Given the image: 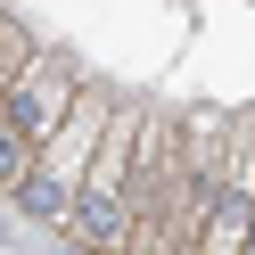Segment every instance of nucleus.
<instances>
[{"label": "nucleus", "instance_id": "f257e3e1", "mask_svg": "<svg viewBox=\"0 0 255 255\" xmlns=\"http://www.w3.org/2000/svg\"><path fill=\"white\" fill-rule=\"evenodd\" d=\"M140 116H148V107H124V99H116V116H107V132H99V156H91L83 189H74V206H66V231L83 239V247H99V255H124V247H132V156H140Z\"/></svg>", "mask_w": 255, "mask_h": 255}, {"label": "nucleus", "instance_id": "f03ea898", "mask_svg": "<svg viewBox=\"0 0 255 255\" xmlns=\"http://www.w3.org/2000/svg\"><path fill=\"white\" fill-rule=\"evenodd\" d=\"M107 116H116V91H99V83H83V91H74V107H66V124H58L50 140H41V156H33V173H25V189H17V198L33 206V214H50V222H66V206H74V189H83V173H91V156H99V132H107Z\"/></svg>", "mask_w": 255, "mask_h": 255}, {"label": "nucleus", "instance_id": "7ed1b4c3", "mask_svg": "<svg viewBox=\"0 0 255 255\" xmlns=\"http://www.w3.org/2000/svg\"><path fill=\"white\" fill-rule=\"evenodd\" d=\"M247 231H255V107H247V116H231L222 181H214V206H206L189 255H247Z\"/></svg>", "mask_w": 255, "mask_h": 255}, {"label": "nucleus", "instance_id": "20e7f679", "mask_svg": "<svg viewBox=\"0 0 255 255\" xmlns=\"http://www.w3.org/2000/svg\"><path fill=\"white\" fill-rule=\"evenodd\" d=\"M74 91H83V66H74L66 50H33V58H25V74L8 83V99H0V116H8V124H17V132L41 148V140L66 124Z\"/></svg>", "mask_w": 255, "mask_h": 255}, {"label": "nucleus", "instance_id": "39448f33", "mask_svg": "<svg viewBox=\"0 0 255 255\" xmlns=\"http://www.w3.org/2000/svg\"><path fill=\"white\" fill-rule=\"evenodd\" d=\"M33 50H41V41L25 33L17 17H0V99H8V83H17V74H25V58H33Z\"/></svg>", "mask_w": 255, "mask_h": 255}, {"label": "nucleus", "instance_id": "423d86ee", "mask_svg": "<svg viewBox=\"0 0 255 255\" xmlns=\"http://www.w3.org/2000/svg\"><path fill=\"white\" fill-rule=\"evenodd\" d=\"M247 255H255V231H247Z\"/></svg>", "mask_w": 255, "mask_h": 255}, {"label": "nucleus", "instance_id": "0eeeda50", "mask_svg": "<svg viewBox=\"0 0 255 255\" xmlns=\"http://www.w3.org/2000/svg\"><path fill=\"white\" fill-rule=\"evenodd\" d=\"M0 17H8V0H0Z\"/></svg>", "mask_w": 255, "mask_h": 255}]
</instances>
